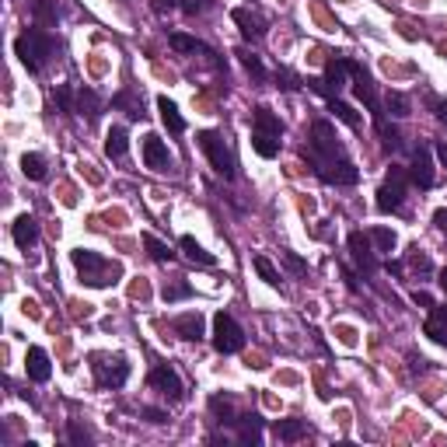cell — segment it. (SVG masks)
<instances>
[{
    "mask_svg": "<svg viewBox=\"0 0 447 447\" xmlns=\"http://www.w3.org/2000/svg\"><path fill=\"white\" fill-rule=\"evenodd\" d=\"M70 259H74V269H77V276H81V283H84V287L108 290V287H115V283L122 279V263H112V259H105L101 252L74 248V252H70Z\"/></svg>",
    "mask_w": 447,
    "mask_h": 447,
    "instance_id": "obj_1",
    "label": "cell"
},
{
    "mask_svg": "<svg viewBox=\"0 0 447 447\" xmlns=\"http://www.w3.org/2000/svg\"><path fill=\"white\" fill-rule=\"evenodd\" d=\"M53 35L46 32V28H28L25 35H18L14 39V53H18V60H21V67L28 70V74H39L46 63H49V56H53Z\"/></svg>",
    "mask_w": 447,
    "mask_h": 447,
    "instance_id": "obj_2",
    "label": "cell"
},
{
    "mask_svg": "<svg viewBox=\"0 0 447 447\" xmlns=\"http://www.w3.org/2000/svg\"><path fill=\"white\" fill-rule=\"evenodd\" d=\"M304 158H311V168L318 172L329 161H343V140L336 137L329 119H318L311 126V151H304Z\"/></svg>",
    "mask_w": 447,
    "mask_h": 447,
    "instance_id": "obj_3",
    "label": "cell"
},
{
    "mask_svg": "<svg viewBox=\"0 0 447 447\" xmlns=\"http://www.w3.org/2000/svg\"><path fill=\"white\" fill-rule=\"evenodd\" d=\"M196 144L203 147V154L210 158V165H213V172L220 175V179H234L238 175V165H234V154L224 147V140H220V133H213V130H199L196 133Z\"/></svg>",
    "mask_w": 447,
    "mask_h": 447,
    "instance_id": "obj_4",
    "label": "cell"
},
{
    "mask_svg": "<svg viewBox=\"0 0 447 447\" xmlns=\"http://www.w3.org/2000/svg\"><path fill=\"white\" fill-rule=\"evenodd\" d=\"M213 350L224 353V357L245 350V332H241V325L227 311H217L213 315Z\"/></svg>",
    "mask_w": 447,
    "mask_h": 447,
    "instance_id": "obj_5",
    "label": "cell"
},
{
    "mask_svg": "<svg viewBox=\"0 0 447 447\" xmlns=\"http://www.w3.org/2000/svg\"><path fill=\"white\" fill-rule=\"evenodd\" d=\"M91 370H94V381L101 388H122L130 381V363L126 357H105V353H94L91 357Z\"/></svg>",
    "mask_w": 447,
    "mask_h": 447,
    "instance_id": "obj_6",
    "label": "cell"
},
{
    "mask_svg": "<svg viewBox=\"0 0 447 447\" xmlns=\"http://www.w3.org/2000/svg\"><path fill=\"white\" fill-rule=\"evenodd\" d=\"M405 185H409V175L405 168H388V179L377 189V210L381 213H398L402 210V199H405Z\"/></svg>",
    "mask_w": 447,
    "mask_h": 447,
    "instance_id": "obj_7",
    "label": "cell"
},
{
    "mask_svg": "<svg viewBox=\"0 0 447 447\" xmlns=\"http://www.w3.org/2000/svg\"><path fill=\"white\" fill-rule=\"evenodd\" d=\"M147 384L151 388H158L168 402H179L182 395H185V388H182V381H179V374L168 367V363H161V367H154L151 374H147Z\"/></svg>",
    "mask_w": 447,
    "mask_h": 447,
    "instance_id": "obj_8",
    "label": "cell"
},
{
    "mask_svg": "<svg viewBox=\"0 0 447 447\" xmlns=\"http://www.w3.org/2000/svg\"><path fill=\"white\" fill-rule=\"evenodd\" d=\"M318 179L325 182V185H357L360 168L357 165H350L346 158H343V161H329V165L318 168Z\"/></svg>",
    "mask_w": 447,
    "mask_h": 447,
    "instance_id": "obj_9",
    "label": "cell"
},
{
    "mask_svg": "<svg viewBox=\"0 0 447 447\" xmlns=\"http://www.w3.org/2000/svg\"><path fill=\"white\" fill-rule=\"evenodd\" d=\"M144 165L151 172H168L172 168V154H168V147H165V140L158 133H147L144 137Z\"/></svg>",
    "mask_w": 447,
    "mask_h": 447,
    "instance_id": "obj_10",
    "label": "cell"
},
{
    "mask_svg": "<svg viewBox=\"0 0 447 447\" xmlns=\"http://www.w3.org/2000/svg\"><path fill=\"white\" fill-rule=\"evenodd\" d=\"M346 245H350V259H353L363 272H377V256H374L370 238H367L363 231H353V234L346 238Z\"/></svg>",
    "mask_w": 447,
    "mask_h": 447,
    "instance_id": "obj_11",
    "label": "cell"
},
{
    "mask_svg": "<svg viewBox=\"0 0 447 447\" xmlns=\"http://www.w3.org/2000/svg\"><path fill=\"white\" fill-rule=\"evenodd\" d=\"M25 370H28V377H32L35 384H46L49 374H53L49 353H46L42 346H28V353H25Z\"/></svg>",
    "mask_w": 447,
    "mask_h": 447,
    "instance_id": "obj_12",
    "label": "cell"
},
{
    "mask_svg": "<svg viewBox=\"0 0 447 447\" xmlns=\"http://www.w3.org/2000/svg\"><path fill=\"white\" fill-rule=\"evenodd\" d=\"M409 182H413L416 189H430V185H434V165H430V151H427V147H420V151L413 154Z\"/></svg>",
    "mask_w": 447,
    "mask_h": 447,
    "instance_id": "obj_13",
    "label": "cell"
},
{
    "mask_svg": "<svg viewBox=\"0 0 447 447\" xmlns=\"http://www.w3.org/2000/svg\"><path fill=\"white\" fill-rule=\"evenodd\" d=\"M172 329H175V336H182V339L199 343V339H203L206 322H203V315H199V311H185V315H179V318L172 322Z\"/></svg>",
    "mask_w": 447,
    "mask_h": 447,
    "instance_id": "obj_14",
    "label": "cell"
},
{
    "mask_svg": "<svg viewBox=\"0 0 447 447\" xmlns=\"http://www.w3.org/2000/svg\"><path fill=\"white\" fill-rule=\"evenodd\" d=\"M11 238H14L18 248H32V245L39 241V224H35V217L21 213V217L11 224Z\"/></svg>",
    "mask_w": 447,
    "mask_h": 447,
    "instance_id": "obj_15",
    "label": "cell"
},
{
    "mask_svg": "<svg viewBox=\"0 0 447 447\" xmlns=\"http://www.w3.org/2000/svg\"><path fill=\"white\" fill-rule=\"evenodd\" d=\"M158 112H161V122H165V130H168L172 137L185 133V119H182L179 105H175L168 94H161V98H158Z\"/></svg>",
    "mask_w": 447,
    "mask_h": 447,
    "instance_id": "obj_16",
    "label": "cell"
},
{
    "mask_svg": "<svg viewBox=\"0 0 447 447\" xmlns=\"http://www.w3.org/2000/svg\"><path fill=\"white\" fill-rule=\"evenodd\" d=\"M238 441L241 444H259L263 441V416L259 413H245V416H238Z\"/></svg>",
    "mask_w": 447,
    "mask_h": 447,
    "instance_id": "obj_17",
    "label": "cell"
},
{
    "mask_svg": "<svg viewBox=\"0 0 447 447\" xmlns=\"http://www.w3.org/2000/svg\"><path fill=\"white\" fill-rule=\"evenodd\" d=\"M272 434H276V441H283V444H297V441L308 437V423H304V420H276V423H272Z\"/></svg>",
    "mask_w": 447,
    "mask_h": 447,
    "instance_id": "obj_18",
    "label": "cell"
},
{
    "mask_svg": "<svg viewBox=\"0 0 447 447\" xmlns=\"http://www.w3.org/2000/svg\"><path fill=\"white\" fill-rule=\"evenodd\" d=\"M179 248L185 252V259H189V263H196V266H206V269L217 266V256H210V252H206V248H203V245L192 238V234H182Z\"/></svg>",
    "mask_w": 447,
    "mask_h": 447,
    "instance_id": "obj_19",
    "label": "cell"
},
{
    "mask_svg": "<svg viewBox=\"0 0 447 447\" xmlns=\"http://www.w3.org/2000/svg\"><path fill=\"white\" fill-rule=\"evenodd\" d=\"M346 77H350V70H346V56H332V60L325 63L322 81H325V84H329V91L336 94L339 88H346Z\"/></svg>",
    "mask_w": 447,
    "mask_h": 447,
    "instance_id": "obj_20",
    "label": "cell"
},
{
    "mask_svg": "<svg viewBox=\"0 0 447 447\" xmlns=\"http://www.w3.org/2000/svg\"><path fill=\"white\" fill-rule=\"evenodd\" d=\"M126 151H130V133L122 130V126H112L108 133H105V154L108 158H126Z\"/></svg>",
    "mask_w": 447,
    "mask_h": 447,
    "instance_id": "obj_21",
    "label": "cell"
},
{
    "mask_svg": "<svg viewBox=\"0 0 447 447\" xmlns=\"http://www.w3.org/2000/svg\"><path fill=\"white\" fill-rule=\"evenodd\" d=\"M256 133H269V137H283V122H279V115H272L266 105H259L256 108V126H252Z\"/></svg>",
    "mask_w": 447,
    "mask_h": 447,
    "instance_id": "obj_22",
    "label": "cell"
},
{
    "mask_svg": "<svg viewBox=\"0 0 447 447\" xmlns=\"http://www.w3.org/2000/svg\"><path fill=\"white\" fill-rule=\"evenodd\" d=\"M210 413L217 416L220 427H234V423H238V416H234V402L224 398V395H213V398H210Z\"/></svg>",
    "mask_w": 447,
    "mask_h": 447,
    "instance_id": "obj_23",
    "label": "cell"
},
{
    "mask_svg": "<svg viewBox=\"0 0 447 447\" xmlns=\"http://www.w3.org/2000/svg\"><path fill=\"white\" fill-rule=\"evenodd\" d=\"M231 18H234V25L241 28V35H245V39H259V35H263L259 18H252L245 7H234V11H231Z\"/></svg>",
    "mask_w": 447,
    "mask_h": 447,
    "instance_id": "obj_24",
    "label": "cell"
},
{
    "mask_svg": "<svg viewBox=\"0 0 447 447\" xmlns=\"http://www.w3.org/2000/svg\"><path fill=\"white\" fill-rule=\"evenodd\" d=\"M32 14H35L39 28H53V25H56V18H60V11H56V4H53V0H32Z\"/></svg>",
    "mask_w": 447,
    "mask_h": 447,
    "instance_id": "obj_25",
    "label": "cell"
},
{
    "mask_svg": "<svg viewBox=\"0 0 447 447\" xmlns=\"http://www.w3.org/2000/svg\"><path fill=\"white\" fill-rule=\"evenodd\" d=\"M112 108H122L130 119H140V115H144V105H140V98H137V94H133L130 88L119 91V94L112 98Z\"/></svg>",
    "mask_w": 447,
    "mask_h": 447,
    "instance_id": "obj_26",
    "label": "cell"
},
{
    "mask_svg": "<svg viewBox=\"0 0 447 447\" xmlns=\"http://www.w3.org/2000/svg\"><path fill=\"white\" fill-rule=\"evenodd\" d=\"M172 49H179V53H203V56H213L210 53V46H203L199 39H192V35H185V32H172Z\"/></svg>",
    "mask_w": 447,
    "mask_h": 447,
    "instance_id": "obj_27",
    "label": "cell"
},
{
    "mask_svg": "<svg viewBox=\"0 0 447 447\" xmlns=\"http://www.w3.org/2000/svg\"><path fill=\"white\" fill-rule=\"evenodd\" d=\"M252 151L259 154V158H276L279 154V137H269V133H256L252 130Z\"/></svg>",
    "mask_w": 447,
    "mask_h": 447,
    "instance_id": "obj_28",
    "label": "cell"
},
{
    "mask_svg": "<svg viewBox=\"0 0 447 447\" xmlns=\"http://www.w3.org/2000/svg\"><path fill=\"white\" fill-rule=\"evenodd\" d=\"M329 112H332L336 119H343V122H346L350 130H360V115H357V108H353V105H346V101H339L336 94L329 98Z\"/></svg>",
    "mask_w": 447,
    "mask_h": 447,
    "instance_id": "obj_29",
    "label": "cell"
},
{
    "mask_svg": "<svg viewBox=\"0 0 447 447\" xmlns=\"http://www.w3.org/2000/svg\"><path fill=\"white\" fill-rule=\"evenodd\" d=\"M77 112H84L88 119H98L101 115V98L91 88H81L77 91Z\"/></svg>",
    "mask_w": 447,
    "mask_h": 447,
    "instance_id": "obj_30",
    "label": "cell"
},
{
    "mask_svg": "<svg viewBox=\"0 0 447 447\" xmlns=\"http://www.w3.org/2000/svg\"><path fill=\"white\" fill-rule=\"evenodd\" d=\"M21 172L32 182H46V158L42 154H25L21 158Z\"/></svg>",
    "mask_w": 447,
    "mask_h": 447,
    "instance_id": "obj_31",
    "label": "cell"
},
{
    "mask_svg": "<svg viewBox=\"0 0 447 447\" xmlns=\"http://www.w3.org/2000/svg\"><path fill=\"white\" fill-rule=\"evenodd\" d=\"M192 297V287L185 279H175V283H165L161 287V301L165 304H175V301H189Z\"/></svg>",
    "mask_w": 447,
    "mask_h": 447,
    "instance_id": "obj_32",
    "label": "cell"
},
{
    "mask_svg": "<svg viewBox=\"0 0 447 447\" xmlns=\"http://www.w3.org/2000/svg\"><path fill=\"white\" fill-rule=\"evenodd\" d=\"M144 245H147V252H151L154 263H172V248H168L158 234H144Z\"/></svg>",
    "mask_w": 447,
    "mask_h": 447,
    "instance_id": "obj_33",
    "label": "cell"
},
{
    "mask_svg": "<svg viewBox=\"0 0 447 447\" xmlns=\"http://www.w3.org/2000/svg\"><path fill=\"white\" fill-rule=\"evenodd\" d=\"M370 241H374L381 252H395L398 234H395V231H388V227H374V231H370Z\"/></svg>",
    "mask_w": 447,
    "mask_h": 447,
    "instance_id": "obj_34",
    "label": "cell"
},
{
    "mask_svg": "<svg viewBox=\"0 0 447 447\" xmlns=\"http://www.w3.org/2000/svg\"><path fill=\"white\" fill-rule=\"evenodd\" d=\"M252 266H256V272L263 276V283H269V287H279V272H276V266L269 263L266 256H256V259H252Z\"/></svg>",
    "mask_w": 447,
    "mask_h": 447,
    "instance_id": "obj_35",
    "label": "cell"
},
{
    "mask_svg": "<svg viewBox=\"0 0 447 447\" xmlns=\"http://www.w3.org/2000/svg\"><path fill=\"white\" fill-rule=\"evenodd\" d=\"M53 98H56V105H60V112H67V115H74V112H77V101H74V91L67 88V84H56V91H53Z\"/></svg>",
    "mask_w": 447,
    "mask_h": 447,
    "instance_id": "obj_36",
    "label": "cell"
},
{
    "mask_svg": "<svg viewBox=\"0 0 447 447\" xmlns=\"http://www.w3.org/2000/svg\"><path fill=\"white\" fill-rule=\"evenodd\" d=\"M384 108H388L391 115H409V98H405L402 91H388V98H384Z\"/></svg>",
    "mask_w": 447,
    "mask_h": 447,
    "instance_id": "obj_37",
    "label": "cell"
},
{
    "mask_svg": "<svg viewBox=\"0 0 447 447\" xmlns=\"http://www.w3.org/2000/svg\"><path fill=\"white\" fill-rule=\"evenodd\" d=\"M238 56H241L245 70H248V74H252L256 81H266V77H269V74H266V67L259 63V56H252V53H238Z\"/></svg>",
    "mask_w": 447,
    "mask_h": 447,
    "instance_id": "obj_38",
    "label": "cell"
},
{
    "mask_svg": "<svg viewBox=\"0 0 447 447\" xmlns=\"http://www.w3.org/2000/svg\"><path fill=\"white\" fill-rule=\"evenodd\" d=\"M409 266L416 269L420 276H430V272H434V263H430V256H423L420 248H413V256H409Z\"/></svg>",
    "mask_w": 447,
    "mask_h": 447,
    "instance_id": "obj_39",
    "label": "cell"
},
{
    "mask_svg": "<svg viewBox=\"0 0 447 447\" xmlns=\"http://www.w3.org/2000/svg\"><path fill=\"white\" fill-rule=\"evenodd\" d=\"M423 332L437 343V346H447V325H441V322H434V318H427V325H423Z\"/></svg>",
    "mask_w": 447,
    "mask_h": 447,
    "instance_id": "obj_40",
    "label": "cell"
},
{
    "mask_svg": "<svg viewBox=\"0 0 447 447\" xmlns=\"http://www.w3.org/2000/svg\"><path fill=\"white\" fill-rule=\"evenodd\" d=\"M67 437H70V444L74 447H88L91 444V430H84L81 423H70V427H67Z\"/></svg>",
    "mask_w": 447,
    "mask_h": 447,
    "instance_id": "obj_41",
    "label": "cell"
},
{
    "mask_svg": "<svg viewBox=\"0 0 447 447\" xmlns=\"http://www.w3.org/2000/svg\"><path fill=\"white\" fill-rule=\"evenodd\" d=\"M377 133H381V140H384V151H398V147H402V137H398V130H395V126H388V122H384Z\"/></svg>",
    "mask_w": 447,
    "mask_h": 447,
    "instance_id": "obj_42",
    "label": "cell"
},
{
    "mask_svg": "<svg viewBox=\"0 0 447 447\" xmlns=\"http://www.w3.org/2000/svg\"><path fill=\"white\" fill-rule=\"evenodd\" d=\"M283 263H287L290 272H297V276H304V272H308V263H304L301 256H294V252H283Z\"/></svg>",
    "mask_w": 447,
    "mask_h": 447,
    "instance_id": "obj_43",
    "label": "cell"
},
{
    "mask_svg": "<svg viewBox=\"0 0 447 447\" xmlns=\"http://www.w3.org/2000/svg\"><path fill=\"white\" fill-rule=\"evenodd\" d=\"M140 416H144V420H151V423H168V413H165V409H154V405L140 409Z\"/></svg>",
    "mask_w": 447,
    "mask_h": 447,
    "instance_id": "obj_44",
    "label": "cell"
},
{
    "mask_svg": "<svg viewBox=\"0 0 447 447\" xmlns=\"http://www.w3.org/2000/svg\"><path fill=\"white\" fill-rule=\"evenodd\" d=\"M210 7V0H182V11L185 14H203Z\"/></svg>",
    "mask_w": 447,
    "mask_h": 447,
    "instance_id": "obj_45",
    "label": "cell"
},
{
    "mask_svg": "<svg viewBox=\"0 0 447 447\" xmlns=\"http://www.w3.org/2000/svg\"><path fill=\"white\" fill-rule=\"evenodd\" d=\"M427 101H430V108L437 112V119L447 126V101H444V98H427Z\"/></svg>",
    "mask_w": 447,
    "mask_h": 447,
    "instance_id": "obj_46",
    "label": "cell"
},
{
    "mask_svg": "<svg viewBox=\"0 0 447 447\" xmlns=\"http://www.w3.org/2000/svg\"><path fill=\"white\" fill-rule=\"evenodd\" d=\"M434 224H437L441 234H447V206H437V210H434Z\"/></svg>",
    "mask_w": 447,
    "mask_h": 447,
    "instance_id": "obj_47",
    "label": "cell"
},
{
    "mask_svg": "<svg viewBox=\"0 0 447 447\" xmlns=\"http://www.w3.org/2000/svg\"><path fill=\"white\" fill-rule=\"evenodd\" d=\"M430 318L441 322V325H447V304H434V308H430Z\"/></svg>",
    "mask_w": 447,
    "mask_h": 447,
    "instance_id": "obj_48",
    "label": "cell"
},
{
    "mask_svg": "<svg viewBox=\"0 0 447 447\" xmlns=\"http://www.w3.org/2000/svg\"><path fill=\"white\" fill-rule=\"evenodd\" d=\"M413 301H416V304H423V308H434V297H430L427 290H416V294H413Z\"/></svg>",
    "mask_w": 447,
    "mask_h": 447,
    "instance_id": "obj_49",
    "label": "cell"
},
{
    "mask_svg": "<svg viewBox=\"0 0 447 447\" xmlns=\"http://www.w3.org/2000/svg\"><path fill=\"white\" fill-rule=\"evenodd\" d=\"M402 263H398V259H388V263H384V272H388V276H402Z\"/></svg>",
    "mask_w": 447,
    "mask_h": 447,
    "instance_id": "obj_50",
    "label": "cell"
},
{
    "mask_svg": "<svg viewBox=\"0 0 447 447\" xmlns=\"http://www.w3.org/2000/svg\"><path fill=\"white\" fill-rule=\"evenodd\" d=\"M434 154H437V161L447 168V144H444V140H441V144H434Z\"/></svg>",
    "mask_w": 447,
    "mask_h": 447,
    "instance_id": "obj_51",
    "label": "cell"
},
{
    "mask_svg": "<svg viewBox=\"0 0 447 447\" xmlns=\"http://www.w3.org/2000/svg\"><path fill=\"white\" fill-rule=\"evenodd\" d=\"M343 276H346V287H350V290H353V294H357V290H360L357 276H353V272H350V269H343Z\"/></svg>",
    "mask_w": 447,
    "mask_h": 447,
    "instance_id": "obj_52",
    "label": "cell"
},
{
    "mask_svg": "<svg viewBox=\"0 0 447 447\" xmlns=\"http://www.w3.org/2000/svg\"><path fill=\"white\" fill-rule=\"evenodd\" d=\"M441 287H444V294H447V266L441 269Z\"/></svg>",
    "mask_w": 447,
    "mask_h": 447,
    "instance_id": "obj_53",
    "label": "cell"
},
{
    "mask_svg": "<svg viewBox=\"0 0 447 447\" xmlns=\"http://www.w3.org/2000/svg\"><path fill=\"white\" fill-rule=\"evenodd\" d=\"M165 4H168V7H172V4H175V0H165Z\"/></svg>",
    "mask_w": 447,
    "mask_h": 447,
    "instance_id": "obj_54",
    "label": "cell"
}]
</instances>
